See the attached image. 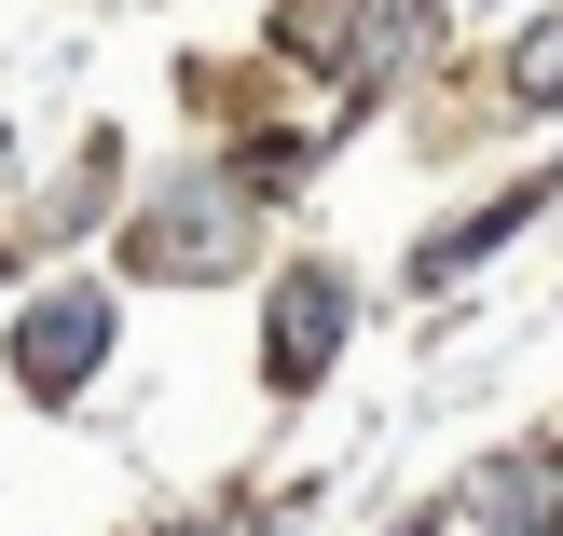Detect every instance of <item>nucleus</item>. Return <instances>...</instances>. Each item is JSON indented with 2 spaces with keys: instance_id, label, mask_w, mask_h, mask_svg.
Wrapping results in <instances>:
<instances>
[{
  "instance_id": "1",
  "label": "nucleus",
  "mask_w": 563,
  "mask_h": 536,
  "mask_svg": "<svg viewBox=\"0 0 563 536\" xmlns=\"http://www.w3.org/2000/svg\"><path fill=\"white\" fill-rule=\"evenodd\" d=\"M97 344H110V303H97V289H55L42 317L14 330V372L42 385V400H69V385L97 372Z\"/></svg>"
},
{
  "instance_id": "5",
  "label": "nucleus",
  "mask_w": 563,
  "mask_h": 536,
  "mask_svg": "<svg viewBox=\"0 0 563 536\" xmlns=\"http://www.w3.org/2000/svg\"><path fill=\"white\" fill-rule=\"evenodd\" d=\"M247 536H275V523H247Z\"/></svg>"
},
{
  "instance_id": "3",
  "label": "nucleus",
  "mask_w": 563,
  "mask_h": 536,
  "mask_svg": "<svg viewBox=\"0 0 563 536\" xmlns=\"http://www.w3.org/2000/svg\"><path fill=\"white\" fill-rule=\"evenodd\" d=\"M344 344V275H289L275 289V385H317Z\"/></svg>"
},
{
  "instance_id": "4",
  "label": "nucleus",
  "mask_w": 563,
  "mask_h": 536,
  "mask_svg": "<svg viewBox=\"0 0 563 536\" xmlns=\"http://www.w3.org/2000/svg\"><path fill=\"white\" fill-rule=\"evenodd\" d=\"M509 83H522V97H537V110L563 97V14H550V28H537V42H522V55H509Z\"/></svg>"
},
{
  "instance_id": "6",
  "label": "nucleus",
  "mask_w": 563,
  "mask_h": 536,
  "mask_svg": "<svg viewBox=\"0 0 563 536\" xmlns=\"http://www.w3.org/2000/svg\"><path fill=\"white\" fill-rule=\"evenodd\" d=\"M509 536H537V523H509Z\"/></svg>"
},
{
  "instance_id": "2",
  "label": "nucleus",
  "mask_w": 563,
  "mask_h": 536,
  "mask_svg": "<svg viewBox=\"0 0 563 536\" xmlns=\"http://www.w3.org/2000/svg\"><path fill=\"white\" fill-rule=\"evenodd\" d=\"M220 207H234V193H220V179H192V193H165V207L152 220H137V262H152V275H220V262H234V234H220Z\"/></svg>"
}]
</instances>
